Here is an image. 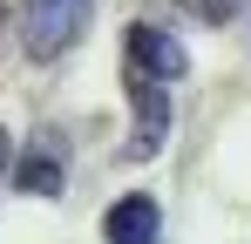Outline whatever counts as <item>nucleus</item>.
Wrapping results in <instances>:
<instances>
[{
    "label": "nucleus",
    "mask_w": 251,
    "mask_h": 244,
    "mask_svg": "<svg viewBox=\"0 0 251 244\" xmlns=\"http://www.w3.org/2000/svg\"><path fill=\"white\" fill-rule=\"evenodd\" d=\"M88 14H95V0H27L21 7V48L34 61H61L88 34Z\"/></svg>",
    "instance_id": "1"
},
{
    "label": "nucleus",
    "mask_w": 251,
    "mask_h": 244,
    "mask_svg": "<svg viewBox=\"0 0 251 244\" xmlns=\"http://www.w3.org/2000/svg\"><path fill=\"white\" fill-rule=\"evenodd\" d=\"M129 116H136V143H129V156L150 163L156 149H163V136H170V88L129 68Z\"/></svg>",
    "instance_id": "2"
},
{
    "label": "nucleus",
    "mask_w": 251,
    "mask_h": 244,
    "mask_svg": "<svg viewBox=\"0 0 251 244\" xmlns=\"http://www.w3.org/2000/svg\"><path fill=\"white\" fill-rule=\"evenodd\" d=\"M129 68L170 88V81H183L190 54L176 48V34H170V27H150V21H143V27H129Z\"/></svg>",
    "instance_id": "3"
},
{
    "label": "nucleus",
    "mask_w": 251,
    "mask_h": 244,
    "mask_svg": "<svg viewBox=\"0 0 251 244\" xmlns=\"http://www.w3.org/2000/svg\"><path fill=\"white\" fill-rule=\"evenodd\" d=\"M156 231H163V210H156V197H123L109 203V217H102V238L109 244H156Z\"/></svg>",
    "instance_id": "4"
},
{
    "label": "nucleus",
    "mask_w": 251,
    "mask_h": 244,
    "mask_svg": "<svg viewBox=\"0 0 251 244\" xmlns=\"http://www.w3.org/2000/svg\"><path fill=\"white\" fill-rule=\"evenodd\" d=\"M14 190H27V197H61L68 190V163L54 143H34V149H21L14 163Z\"/></svg>",
    "instance_id": "5"
},
{
    "label": "nucleus",
    "mask_w": 251,
    "mask_h": 244,
    "mask_svg": "<svg viewBox=\"0 0 251 244\" xmlns=\"http://www.w3.org/2000/svg\"><path fill=\"white\" fill-rule=\"evenodd\" d=\"M183 7H190V14H197L204 27H224V21L238 14V0H183Z\"/></svg>",
    "instance_id": "6"
},
{
    "label": "nucleus",
    "mask_w": 251,
    "mask_h": 244,
    "mask_svg": "<svg viewBox=\"0 0 251 244\" xmlns=\"http://www.w3.org/2000/svg\"><path fill=\"white\" fill-rule=\"evenodd\" d=\"M0 176H7V129H0Z\"/></svg>",
    "instance_id": "7"
}]
</instances>
